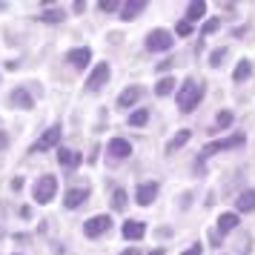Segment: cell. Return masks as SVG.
I'll return each instance as SVG.
<instances>
[{
	"instance_id": "obj_40",
	"label": "cell",
	"mask_w": 255,
	"mask_h": 255,
	"mask_svg": "<svg viewBox=\"0 0 255 255\" xmlns=\"http://www.w3.org/2000/svg\"><path fill=\"white\" fill-rule=\"evenodd\" d=\"M14 255H23V253H14Z\"/></svg>"
},
{
	"instance_id": "obj_20",
	"label": "cell",
	"mask_w": 255,
	"mask_h": 255,
	"mask_svg": "<svg viewBox=\"0 0 255 255\" xmlns=\"http://www.w3.org/2000/svg\"><path fill=\"white\" fill-rule=\"evenodd\" d=\"M235 212H255V189H244L235 198Z\"/></svg>"
},
{
	"instance_id": "obj_13",
	"label": "cell",
	"mask_w": 255,
	"mask_h": 255,
	"mask_svg": "<svg viewBox=\"0 0 255 255\" xmlns=\"http://www.w3.org/2000/svg\"><path fill=\"white\" fill-rule=\"evenodd\" d=\"M58 163L63 169H78L83 163V155L75 149H66V146H58Z\"/></svg>"
},
{
	"instance_id": "obj_18",
	"label": "cell",
	"mask_w": 255,
	"mask_h": 255,
	"mask_svg": "<svg viewBox=\"0 0 255 255\" xmlns=\"http://www.w3.org/2000/svg\"><path fill=\"white\" fill-rule=\"evenodd\" d=\"M238 224H241L238 212H221V215H218V235H230Z\"/></svg>"
},
{
	"instance_id": "obj_3",
	"label": "cell",
	"mask_w": 255,
	"mask_h": 255,
	"mask_svg": "<svg viewBox=\"0 0 255 255\" xmlns=\"http://www.w3.org/2000/svg\"><path fill=\"white\" fill-rule=\"evenodd\" d=\"M55 195H58V178H55V175H40L37 184H35V189H32L35 204L46 207L49 201H55Z\"/></svg>"
},
{
	"instance_id": "obj_14",
	"label": "cell",
	"mask_w": 255,
	"mask_h": 255,
	"mask_svg": "<svg viewBox=\"0 0 255 255\" xmlns=\"http://www.w3.org/2000/svg\"><path fill=\"white\" fill-rule=\"evenodd\" d=\"M121 235H124L127 241H140V238L146 235V224H143V221H124Z\"/></svg>"
},
{
	"instance_id": "obj_2",
	"label": "cell",
	"mask_w": 255,
	"mask_h": 255,
	"mask_svg": "<svg viewBox=\"0 0 255 255\" xmlns=\"http://www.w3.org/2000/svg\"><path fill=\"white\" fill-rule=\"evenodd\" d=\"M60 138H63V127L60 124H52V127L40 135V138L29 146V155H40V152H49V149H58L60 146Z\"/></svg>"
},
{
	"instance_id": "obj_16",
	"label": "cell",
	"mask_w": 255,
	"mask_h": 255,
	"mask_svg": "<svg viewBox=\"0 0 255 255\" xmlns=\"http://www.w3.org/2000/svg\"><path fill=\"white\" fill-rule=\"evenodd\" d=\"M40 23H49V26H58L66 20V12L63 9H58V6H43V12H40V17H37Z\"/></svg>"
},
{
	"instance_id": "obj_39",
	"label": "cell",
	"mask_w": 255,
	"mask_h": 255,
	"mask_svg": "<svg viewBox=\"0 0 255 255\" xmlns=\"http://www.w3.org/2000/svg\"><path fill=\"white\" fill-rule=\"evenodd\" d=\"M149 255H166V250H163V247H158V250H152Z\"/></svg>"
},
{
	"instance_id": "obj_1",
	"label": "cell",
	"mask_w": 255,
	"mask_h": 255,
	"mask_svg": "<svg viewBox=\"0 0 255 255\" xmlns=\"http://www.w3.org/2000/svg\"><path fill=\"white\" fill-rule=\"evenodd\" d=\"M204 95H207V86L204 83H198L195 78H186L184 86H178V92H175V101H178V109L189 115V112H195L201 101H204Z\"/></svg>"
},
{
	"instance_id": "obj_4",
	"label": "cell",
	"mask_w": 255,
	"mask_h": 255,
	"mask_svg": "<svg viewBox=\"0 0 255 255\" xmlns=\"http://www.w3.org/2000/svg\"><path fill=\"white\" fill-rule=\"evenodd\" d=\"M244 143H247V135H244V132H235L230 138H218V140H212V143H207V146L201 149V158L218 155V152H230V149H241Z\"/></svg>"
},
{
	"instance_id": "obj_21",
	"label": "cell",
	"mask_w": 255,
	"mask_h": 255,
	"mask_svg": "<svg viewBox=\"0 0 255 255\" xmlns=\"http://www.w3.org/2000/svg\"><path fill=\"white\" fill-rule=\"evenodd\" d=\"M192 138V129H181V132H175V138L166 143V155H175L178 149H184L186 143Z\"/></svg>"
},
{
	"instance_id": "obj_9",
	"label": "cell",
	"mask_w": 255,
	"mask_h": 255,
	"mask_svg": "<svg viewBox=\"0 0 255 255\" xmlns=\"http://www.w3.org/2000/svg\"><path fill=\"white\" fill-rule=\"evenodd\" d=\"M106 155H109V161H127L132 155V143L127 138H112L106 143Z\"/></svg>"
},
{
	"instance_id": "obj_31",
	"label": "cell",
	"mask_w": 255,
	"mask_h": 255,
	"mask_svg": "<svg viewBox=\"0 0 255 255\" xmlns=\"http://www.w3.org/2000/svg\"><path fill=\"white\" fill-rule=\"evenodd\" d=\"M175 63H178V60H175V58H163L161 63H155V72H158V75H161V72H166V69H172Z\"/></svg>"
},
{
	"instance_id": "obj_38",
	"label": "cell",
	"mask_w": 255,
	"mask_h": 255,
	"mask_svg": "<svg viewBox=\"0 0 255 255\" xmlns=\"http://www.w3.org/2000/svg\"><path fill=\"white\" fill-rule=\"evenodd\" d=\"M6 146H9V138H6V135L0 132V149H6Z\"/></svg>"
},
{
	"instance_id": "obj_19",
	"label": "cell",
	"mask_w": 255,
	"mask_h": 255,
	"mask_svg": "<svg viewBox=\"0 0 255 255\" xmlns=\"http://www.w3.org/2000/svg\"><path fill=\"white\" fill-rule=\"evenodd\" d=\"M201 17H207V3H204V0H192V3L186 6L184 20H186V23L195 26V20H201Z\"/></svg>"
},
{
	"instance_id": "obj_35",
	"label": "cell",
	"mask_w": 255,
	"mask_h": 255,
	"mask_svg": "<svg viewBox=\"0 0 255 255\" xmlns=\"http://www.w3.org/2000/svg\"><path fill=\"white\" fill-rule=\"evenodd\" d=\"M20 218H26V221L32 218V207H20Z\"/></svg>"
},
{
	"instance_id": "obj_37",
	"label": "cell",
	"mask_w": 255,
	"mask_h": 255,
	"mask_svg": "<svg viewBox=\"0 0 255 255\" xmlns=\"http://www.w3.org/2000/svg\"><path fill=\"white\" fill-rule=\"evenodd\" d=\"M121 255H140V253H138V247H127Z\"/></svg>"
},
{
	"instance_id": "obj_24",
	"label": "cell",
	"mask_w": 255,
	"mask_h": 255,
	"mask_svg": "<svg viewBox=\"0 0 255 255\" xmlns=\"http://www.w3.org/2000/svg\"><path fill=\"white\" fill-rule=\"evenodd\" d=\"M127 124H129L132 129H140V127H146V124H149V109H135V112H129Z\"/></svg>"
},
{
	"instance_id": "obj_30",
	"label": "cell",
	"mask_w": 255,
	"mask_h": 255,
	"mask_svg": "<svg viewBox=\"0 0 255 255\" xmlns=\"http://www.w3.org/2000/svg\"><path fill=\"white\" fill-rule=\"evenodd\" d=\"M98 9L106 12V14H112V12H121V3H118V0H101V3H98Z\"/></svg>"
},
{
	"instance_id": "obj_15",
	"label": "cell",
	"mask_w": 255,
	"mask_h": 255,
	"mask_svg": "<svg viewBox=\"0 0 255 255\" xmlns=\"http://www.w3.org/2000/svg\"><path fill=\"white\" fill-rule=\"evenodd\" d=\"M146 9V0H127V3H121V20H135L140 12Z\"/></svg>"
},
{
	"instance_id": "obj_34",
	"label": "cell",
	"mask_w": 255,
	"mask_h": 255,
	"mask_svg": "<svg viewBox=\"0 0 255 255\" xmlns=\"http://www.w3.org/2000/svg\"><path fill=\"white\" fill-rule=\"evenodd\" d=\"M72 12H75V14H83V12H86V3H83V0H78V3L72 6Z\"/></svg>"
},
{
	"instance_id": "obj_17",
	"label": "cell",
	"mask_w": 255,
	"mask_h": 255,
	"mask_svg": "<svg viewBox=\"0 0 255 255\" xmlns=\"http://www.w3.org/2000/svg\"><path fill=\"white\" fill-rule=\"evenodd\" d=\"M140 101V86H127L124 92L118 95V109H129Z\"/></svg>"
},
{
	"instance_id": "obj_11",
	"label": "cell",
	"mask_w": 255,
	"mask_h": 255,
	"mask_svg": "<svg viewBox=\"0 0 255 255\" xmlns=\"http://www.w3.org/2000/svg\"><path fill=\"white\" fill-rule=\"evenodd\" d=\"M89 195H92L89 186H72V189H66V195H63V207L78 209V207H83V201H89Z\"/></svg>"
},
{
	"instance_id": "obj_8",
	"label": "cell",
	"mask_w": 255,
	"mask_h": 255,
	"mask_svg": "<svg viewBox=\"0 0 255 255\" xmlns=\"http://www.w3.org/2000/svg\"><path fill=\"white\" fill-rule=\"evenodd\" d=\"M158 189H161L158 181H143V184H138L135 186V204L138 207H152L155 198H158Z\"/></svg>"
},
{
	"instance_id": "obj_32",
	"label": "cell",
	"mask_w": 255,
	"mask_h": 255,
	"mask_svg": "<svg viewBox=\"0 0 255 255\" xmlns=\"http://www.w3.org/2000/svg\"><path fill=\"white\" fill-rule=\"evenodd\" d=\"M181 255H204V244H201V241H195L192 247H186V250H184Z\"/></svg>"
},
{
	"instance_id": "obj_28",
	"label": "cell",
	"mask_w": 255,
	"mask_h": 255,
	"mask_svg": "<svg viewBox=\"0 0 255 255\" xmlns=\"http://www.w3.org/2000/svg\"><path fill=\"white\" fill-rule=\"evenodd\" d=\"M218 29H221V17H207V20H204V26H201V35H204V37L215 35Z\"/></svg>"
},
{
	"instance_id": "obj_36",
	"label": "cell",
	"mask_w": 255,
	"mask_h": 255,
	"mask_svg": "<svg viewBox=\"0 0 255 255\" xmlns=\"http://www.w3.org/2000/svg\"><path fill=\"white\" fill-rule=\"evenodd\" d=\"M98 155H101V149H98V146H95V149H92V155H89V158H86V161H89V163H98Z\"/></svg>"
},
{
	"instance_id": "obj_33",
	"label": "cell",
	"mask_w": 255,
	"mask_h": 255,
	"mask_svg": "<svg viewBox=\"0 0 255 255\" xmlns=\"http://www.w3.org/2000/svg\"><path fill=\"white\" fill-rule=\"evenodd\" d=\"M23 186H26V181L20 178V175H17V178H12V192H20Z\"/></svg>"
},
{
	"instance_id": "obj_29",
	"label": "cell",
	"mask_w": 255,
	"mask_h": 255,
	"mask_svg": "<svg viewBox=\"0 0 255 255\" xmlns=\"http://www.w3.org/2000/svg\"><path fill=\"white\" fill-rule=\"evenodd\" d=\"M192 32H195V26H192V23H186V20H178V23H175V32H172V35H178V37H189Z\"/></svg>"
},
{
	"instance_id": "obj_12",
	"label": "cell",
	"mask_w": 255,
	"mask_h": 255,
	"mask_svg": "<svg viewBox=\"0 0 255 255\" xmlns=\"http://www.w3.org/2000/svg\"><path fill=\"white\" fill-rule=\"evenodd\" d=\"M66 63H72L75 69H86V66L92 63V49H89V46L69 49V52H66Z\"/></svg>"
},
{
	"instance_id": "obj_10",
	"label": "cell",
	"mask_w": 255,
	"mask_h": 255,
	"mask_svg": "<svg viewBox=\"0 0 255 255\" xmlns=\"http://www.w3.org/2000/svg\"><path fill=\"white\" fill-rule=\"evenodd\" d=\"M9 104H12L14 109H23V112H29V109H35V95L29 92L26 86H14L12 95H9Z\"/></svg>"
},
{
	"instance_id": "obj_5",
	"label": "cell",
	"mask_w": 255,
	"mask_h": 255,
	"mask_svg": "<svg viewBox=\"0 0 255 255\" xmlns=\"http://www.w3.org/2000/svg\"><path fill=\"white\" fill-rule=\"evenodd\" d=\"M143 46H146V52H169L175 46V35L169 29H152L143 37Z\"/></svg>"
},
{
	"instance_id": "obj_6",
	"label": "cell",
	"mask_w": 255,
	"mask_h": 255,
	"mask_svg": "<svg viewBox=\"0 0 255 255\" xmlns=\"http://www.w3.org/2000/svg\"><path fill=\"white\" fill-rule=\"evenodd\" d=\"M109 75H112V69H109L106 60L95 63L92 72H89V78H86V89H89V92H101L106 83H109Z\"/></svg>"
},
{
	"instance_id": "obj_27",
	"label": "cell",
	"mask_w": 255,
	"mask_h": 255,
	"mask_svg": "<svg viewBox=\"0 0 255 255\" xmlns=\"http://www.w3.org/2000/svg\"><path fill=\"white\" fill-rule=\"evenodd\" d=\"M227 55H230V49H227V46L215 49V52L209 55V66H212V69H221V66H224V60H227Z\"/></svg>"
},
{
	"instance_id": "obj_25",
	"label": "cell",
	"mask_w": 255,
	"mask_h": 255,
	"mask_svg": "<svg viewBox=\"0 0 255 255\" xmlns=\"http://www.w3.org/2000/svg\"><path fill=\"white\" fill-rule=\"evenodd\" d=\"M109 207L115 209V212H124V209L129 207V195H127V189H121V186H118L115 192H112V201H109Z\"/></svg>"
},
{
	"instance_id": "obj_7",
	"label": "cell",
	"mask_w": 255,
	"mask_h": 255,
	"mask_svg": "<svg viewBox=\"0 0 255 255\" xmlns=\"http://www.w3.org/2000/svg\"><path fill=\"white\" fill-rule=\"evenodd\" d=\"M109 230H112V215H92V218L83 224V235L86 238H101Z\"/></svg>"
},
{
	"instance_id": "obj_23",
	"label": "cell",
	"mask_w": 255,
	"mask_h": 255,
	"mask_svg": "<svg viewBox=\"0 0 255 255\" xmlns=\"http://www.w3.org/2000/svg\"><path fill=\"white\" fill-rule=\"evenodd\" d=\"M250 75H253V60L241 58V60H238V66H235V72H232V81H235V83H244Z\"/></svg>"
},
{
	"instance_id": "obj_26",
	"label": "cell",
	"mask_w": 255,
	"mask_h": 255,
	"mask_svg": "<svg viewBox=\"0 0 255 255\" xmlns=\"http://www.w3.org/2000/svg\"><path fill=\"white\" fill-rule=\"evenodd\" d=\"M232 124H235V115H232L230 109H221L218 118H215V127H212V132H224V129H230Z\"/></svg>"
},
{
	"instance_id": "obj_22",
	"label": "cell",
	"mask_w": 255,
	"mask_h": 255,
	"mask_svg": "<svg viewBox=\"0 0 255 255\" xmlns=\"http://www.w3.org/2000/svg\"><path fill=\"white\" fill-rule=\"evenodd\" d=\"M175 89H178V81L169 78V75H163V78H158V83H155V89H152V92L158 95V98H169Z\"/></svg>"
}]
</instances>
